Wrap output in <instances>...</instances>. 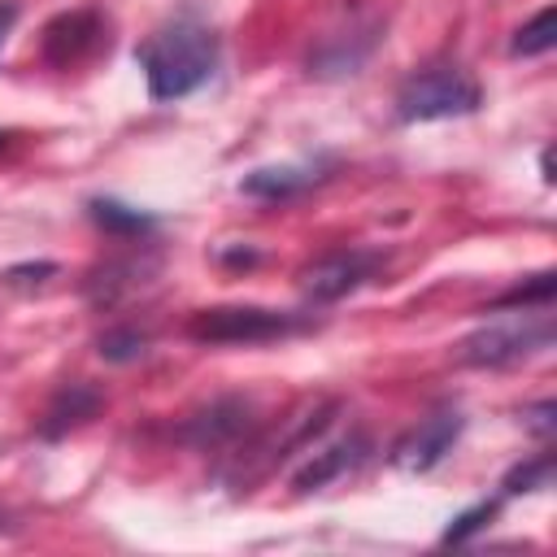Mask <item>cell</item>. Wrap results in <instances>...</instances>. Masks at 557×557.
Masks as SVG:
<instances>
[{
  "instance_id": "obj_15",
  "label": "cell",
  "mask_w": 557,
  "mask_h": 557,
  "mask_svg": "<svg viewBox=\"0 0 557 557\" xmlns=\"http://www.w3.org/2000/svg\"><path fill=\"white\" fill-rule=\"evenodd\" d=\"M553 44H557V13L553 9H540L527 26H518L509 52L513 57H544V52H553Z\"/></svg>"
},
{
  "instance_id": "obj_3",
  "label": "cell",
  "mask_w": 557,
  "mask_h": 557,
  "mask_svg": "<svg viewBox=\"0 0 557 557\" xmlns=\"http://www.w3.org/2000/svg\"><path fill=\"white\" fill-rule=\"evenodd\" d=\"M305 331V318L283 313V309H265V305H213L191 313L187 322V339L196 344H270L283 335Z\"/></svg>"
},
{
  "instance_id": "obj_16",
  "label": "cell",
  "mask_w": 557,
  "mask_h": 557,
  "mask_svg": "<svg viewBox=\"0 0 557 557\" xmlns=\"http://www.w3.org/2000/svg\"><path fill=\"white\" fill-rule=\"evenodd\" d=\"M96 352L104 361H113V366H126V361H139L148 352V335L135 331V326H113V331H104L96 339Z\"/></svg>"
},
{
  "instance_id": "obj_6",
  "label": "cell",
  "mask_w": 557,
  "mask_h": 557,
  "mask_svg": "<svg viewBox=\"0 0 557 557\" xmlns=\"http://www.w3.org/2000/svg\"><path fill=\"white\" fill-rule=\"evenodd\" d=\"M461 426H466V418H461L457 409H440V413L422 418V422L392 448V466H400V470H409V474H426V470H435V466L453 453Z\"/></svg>"
},
{
  "instance_id": "obj_8",
  "label": "cell",
  "mask_w": 557,
  "mask_h": 557,
  "mask_svg": "<svg viewBox=\"0 0 557 557\" xmlns=\"http://www.w3.org/2000/svg\"><path fill=\"white\" fill-rule=\"evenodd\" d=\"M100 39V17L91 9H70V13H57L48 26H44V61L65 70L74 61H83Z\"/></svg>"
},
{
  "instance_id": "obj_4",
  "label": "cell",
  "mask_w": 557,
  "mask_h": 557,
  "mask_svg": "<svg viewBox=\"0 0 557 557\" xmlns=\"http://www.w3.org/2000/svg\"><path fill=\"white\" fill-rule=\"evenodd\" d=\"M544 348H553V313L548 309H518L509 322H492V326H479L474 335H466L461 361L496 370V366L527 361Z\"/></svg>"
},
{
  "instance_id": "obj_20",
  "label": "cell",
  "mask_w": 557,
  "mask_h": 557,
  "mask_svg": "<svg viewBox=\"0 0 557 557\" xmlns=\"http://www.w3.org/2000/svg\"><path fill=\"white\" fill-rule=\"evenodd\" d=\"M553 413H557V409H553V400H540V405H535V409H527L522 418H527V426H531L535 435H548V431H553Z\"/></svg>"
},
{
  "instance_id": "obj_19",
  "label": "cell",
  "mask_w": 557,
  "mask_h": 557,
  "mask_svg": "<svg viewBox=\"0 0 557 557\" xmlns=\"http://www.w3.org/2000/svg\"><path fill=\"white\" fill-rule=\"evenodd\" d=\"M48 274H57V265H52V261H35V265H13L4 278H9V283H39V278H48Z\"/></svg>"
},
{
  "instance_id": "obj_22",
  "label": "cell",
  "mask_w": 557,
  "mask_h": 557,
  "mask_svg": "<svg viewBox=\"0 0 557 557\" xmlns=\"http://www.w3.org/2000/svg\"><path fill=\"white\" fill-rule=\"evenodd\" d=\"M222 261H231V265H252V261H257V252H252V248H244V252H226Z\"/></svg>"
},
{
  "instance_id": "obj_12",
  "label": "cell",
  "mask_w": 557,
  "mask_h": 557,
  "mask_svg": "<svg viewBox=\"0 0 557 557\" xmlns=\"http://www.w3.org/2000/svg\"><path fill=\"white\" fill-rule=\"evenodd\" d=\"M374 39H379L374 30H361V35H348V39H331L326 48H318V52L309 57V74H313V78H344V74H357L361 61L370 57Z\"/></svg>"
},
{
  "instance_id": "obj_24",
  "label": "cell",
  "mask_w": 557,
  "mask_h": 557,
  "mask_svg": "<svg viewBox=\"0 0 557 557\" xmlns=\"http://www.w3.org/2000/svg\"><path fill=\"white\" fill-rule=\"evenodd\" d=\"M0 152H4V135H0Z\"/></svg>"
},
{
  "instance_id": "obj_23",
  "label": "cell",
  "mask_w": 557,
  "mask_h": 557,
  "mask_svg": "<svg viewBox=\"0 0 557 557\" xmlns=\"http://www.w3.org/2000/svg\"><path fill=\"white\" fill-rule=\"evenodd\" d=\"M540 170H544V183H553V152L540 157Z\"/></svg>"
},
{
  "instance_id": "obj_9",
  "label": "cell",
  "mask_w": 557,
  "mask_h": 557,
  "mask_svg": "<svg viewBox=\"0 0 557 557\" xmlns=\"http://www.w3.org/2000/svg\"><path fill=\"white\" fill-rule=\"evenodd\" d=\"M248 418H252V405L244 396H222L213 400L209 409H200L196 418L183 422V440L196 444V448H218V444H231L248 431Z\"/></svg>"
},
{
  "instance_id": "obj_17",
  "label": "cell",
  "mask_w": 557,
  "mask_h": 557,
  "mask_svg": "<svg viewBox=\"0 0 557 557\" xmlns=\"http://www.w3.org/2000/svg\"><path fill=\"white\" fill-rule=\"evenodd\" d=\"M553 483V453H540V457H527V461H518L505 479H500V487H505V496H522V492H540V487H548Z\"/></svg>"
},
{
  "instance_id": "obj_21",
  "label": "cell",
  "mask_w": 557,
  "mask_h": 557,
  "mask_svg": "<svg viewBox=\"0 0 557 557\" xmlns=\"http://www.w3.org/2000/svg\"><path fill=\"white\" fill-rule=\"evenodd\" d=\"M13 22H17V4H13V0H0V48H4V39H9Z\"/></svg>"
},
{
  "instance_id": "obj_2",
  "label": "cell",
  "mask_w": 557,
  "mask_h": 557,
  "mask_svg": "<svg viewBox=\"0 0 557 557\" xmlns=\"http://www.w3.org/2000/svg\"><path fill=\"white\" fill-rule=\"evenodd\" d=\"M479 109V83L461 65H426L409 74L396 91V117L400 122H444L466 117Z\"/></svg>"
},
{
  "instance_id": "obj_14",
  "label": "cell",
  "mask_w": 557,
  "mask_h": 557,
  "mask_svg": "<svg viewBox=\"0 0 557 557\" xmlns=\"http://www.w3.org/2000/svg\"><path fill=\"white\" fill-rule=\"evenodd\" d=\"M553 296H557V274H553V270H540L531 283H518V287L500 292L487 309H492V313H500V309H548Z\"/></svg>"
},
{
  "instance_id": "obj_13",
  "label": "cell",
  "mask_w": 557,
  "mask_h": 557,
  "mask_svg": "<svg viewBox=\"0 0 557 557\" xmlns=\"http://www.w3.org/2000/svg\"><path fill=\"white\" fill-rule=\"evenodd\" d=\"M87 213H91V222H96L100 231L122 235V239H131V235H148V231L157 226L152 213H144V209H135V205H122V200H109V196L87 200Z\"/></svg>"
},
{
  "instance_id": "obj_10",
  "label": "cell",
  "mask_w": 557,
  "mask_h": 557,
  "mask_svg": "<svg viewBox=\"0 0 557 557\" xmlns=\"http://www.w3.org/2000/svg\"><path fill=\"white\" fill-rule=\"evenodd\" d=\"M100 405H104V396H100L96 387H87V383H65V387L52 396V405L44 409V418H39V435H44V440H61V435L78 431L83 422H91V418L100 413Z\"/></svg>"
},
{
  "instance_id": "obj_11",
  "label": "cell",
  "mask_w": 557,
  "mask_h": 557,
  "mask_svg": "<svg viewBox=\"0 0 557 557\" xmlns=\"http://www.w3.org/2000/svg\"><path fill=\"white\" fill-rule=\"evenodd\" d=\"M309 183H318L313 165H261V170L239 178V191L257 196V200H287V196L305 191Z\"/></svg>"
},
{
  "instance_id": "obj_18",
  "label": "cell",
  "mask_w": 557,
  "mask_h": 557,
  "mask_svg": "<svg viewBox=\"0 0 557 557\" xmlns=\"http://www.w3.org/2000/svg\"><path fill=\"white\" fill-rule=\"evenodd\" d=\"M496 518V500H479V505H470V509H461L448 527H444V535H440V544H466L470 535H479L487 522Z\"/></svg>"
},
{
  "instance_id": "obj_5",
  "label": "cell",
  "mask_w": 557,
  "mask_h": 557,
  "mask_svg": "<svg viewBox=\"0 0 557 557\" xmlns=\"http://www.w3.org/2000/svg\"><path fill=\"white\" fill-rule=\"evenodd\" d=\"M374 270H379V252L339 248V252H326V257H318L313 265L300 270V292L313 305H335V300L352 296L361 283H370Z\"/></svg>"
},
{
  "instance_id": "obj_7",
  "label": "cell",
  "mask_w": 557,
  "mask_h": 557,
  "mask_svg": "<svg viewBox=\"0 0 557 557\" xmlns=\"http://www.w3.org/2000/svg\"><path fill=\"white\" fill-rule=\"evenodd\" d=\"M366 453H370V440H366L361 431H352V435H344V440L318 448V453L292 474V492H300V496L322 492L326 483H335V479H344L348 470H357V466L366 461Z\"/></svg>"
},
{
  "instance_id": "obj_1",
  "label": "cell",
  "mask_w": 557,
  "mask_h": 557,
  "mask_svg": "<svg viewBox=\"0 0 557 557\" xmlns=\"http://www.w3.org/2000/svg\"><path fill=\"white\" fill-rule=\"evenodd\" d=\"M135 61L148 78V96L157 104H170V100H183L191 96L196 87H205L218 70V39L209 26L191 22V17H178L170 26H161L148 44L135 48Z\"/></svg>"
}]
</instances>
